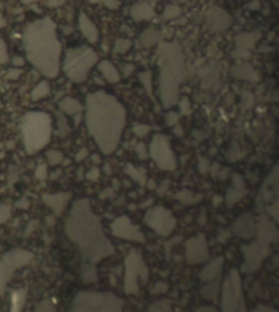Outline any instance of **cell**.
I'll use <instances>...</instances> for the list:
<instances>
[{
  "mask_svg": "<svg viewBox=\"0 0 279 312\" xmlns=\"http://www.w3.org/2000/svg\"><path fill=\"white\" fill-rule=\"evenodd\" d=\"M68 238L76 244L83 262L96 264L114 253V248L104 233L101 218L93 212L88 199L74 201L64 223Z\"/></svg>",
  "mask_w": 279,
  "mask_h": 312,
  "instance_id": "6da1fadb",
  "label": "cell"
},
{
  "mask_svg": "<svg viewBox=\"0 0 279 312\" xmlns=\"http://www.w3.org/2000/svg\"><path fill=\"white\" fill-rule=\"evenodd\" d=\"M85 123L87 131L101 152L109 155L117 150L127 123L122 104L104 91L87 95Z\"/></svg>",
  "mask_w": 279,
  "mask_h": 312,
  "instance_id": "7a4b0ae2",
  "label": "cell"
},
{
  "mask_svg": "<svg viewBox=\"0 0 279 312\" xmlns=\"http://www.w3.org/2000/svg\"><path fill=\"white\" fill-rule=\"evenodd\" d=\"M24 45L33 66L48 78L56 77L59 72L61 47L51 20L43 19L29 24L24 34Z\"/></svg>",
  "mask_w": 279,
  "mask_h": 312,
  "instance_id": "3957f363",
  "label": "cell"
},
{
  "mask_svg": "<svg viewBox=\"0 0 279 312\" xmlns=\"http://www.w3.org/2000/svg\"><path fill=\"white\" fill-rule=\"evenodd\" d=\"M161 98L164 108H171L179 98V87L184 79V62L177 44H163L159 48Z\"/></svg>",
  "mask_w": 279,
  "mask_h": 312,
  "instance_id": "277c9868",
  "label": "cell"
},
{
  "mask_svg": "<svg viewBox=\"0 0 279 312\" xmlns=\"http://www.w3.org/2000/svg\"><path fill=\"white\" fill-rule=\"evenodd\" d=\"M22 133L28 154H34L46 145L52 135V119L42 112L28 113L23 119Z\"/></svg>",
  "mask_w": 279,
  "mask_h": 312,
  "instance_id": "5b68a950",
  "label": "cell"
},
{
  "mask_svg": "<svg viewBox=\"0 0 279 312\" xmlns=\"http://www.w3.org/2000/svg\"><path fill=\"white\" fill-rule=\"evenodd\" d=\"M123 301L112 293L81 291L74 298L70 312H122Z\"/></svg>",
  "mask_w": 279,
  "mask_h": 312,
  "instance_id": "8992f818",
  "label": "cell"
},
{
  "mask_svg": "<svg viewBox=\"0 0 279 312\" xmlns=\"http://www.w3.org/2000/svg\"><path fill=\"white\" fill-rule=\"evenodd\" d=\"M96 62L97 55L92 48L81 46L69 49L64 58L63 71L71 81L80 83L86 79Z\"/></svg>",
  "mask_w": 279,
  "mask_h": 312,
  "instance_id": "52a82bcc",
  "label": "cell"
},
{
  "mask_svg": "<svg viewBox=\"0 0 279 312\" xmlns=\"http://www.w3.org/2000/svg\"><path fill=\"white\" fill-rule=\"evenodd\" d=\"M221 306L222 312H247L241 276L237 269L229 271L227 278L223 281Z\"/></svg>",
  "mask_w": 279,
  "mask_h": 312,
  "instance_id": "ba28073f",
  "label": "cell"
},
{
  "mask_svg": "<svg viewBox=\"0 0 279 312\" xmlns=\"http://www.w3.org/2000/svg\"><path fill=\"white\" fill-rule=\"evenodd\" d=\"M126 273H124V293L127 295H138L140 291L139 278L143 281L148 279V269L138 250L129 251L124 260Z\"/></svg>",
  "mask_w": 279,
  "mask_h": 312,
  "instance_id": "9c48e42d",
  "label": "cell"
},
{
  "mask_svg": "<svg viewBox=\"0 0 279 312\" xmlns=\"http://www.w3.org/2000/svg\"><path fill=\"white\" fill-rule=\"evenodd\" d=\"M33 253L27 250L14 249L0 260V297L4 295L7 284L11 280L13 272L31 262Z\"/></svg>",
  "mask_w": 279,
  "mask_h": 312,
  "instance_id": "30bf717a",
  "label": "cell"
},
{
  "mask_svg": "<svg viewBox=\"0 0 279 312\" xmlns=\"http://www.w3.org/2000/svg\"><path fill=\"white\" fill-rule=\"evenodd\" d=\"M149 156L162 170L172 172L177 168V160L169 142V138L164 134H156L149 144Z\"/></svg>",
  "mask_w": 279,
  "mask_h": 312,
  "instance_id": "8fae6325",
  "label": "cell"
},
{
  "mask_svg": "<svg viewBox=\"0 0 279 312\" xmlns=\"http://www.w3.org/2000/svg\"><path fill=\"white\" fill-rule=\"evenodd\" d=\"M144 223L158 236L167 237L176 228L177 219L168 209L157 205L147 211L144 216Z\"/></svg>",
  "mask_w": 279,
  "mask_h": 312,
  "instance_id": "7c38bea8",
  "label": "cell"
},
{
  "mask_svg": "<svg viewBox=\"0 0 279 312\" xmlns=\"http://www.w3.org/2000/svg\"><path fill=\"white\" fill-rule=\"evenodd\" d=\"M242 253L244 255L246 262L243 264V271L247 273H251L260 269L264 259L270 252V243L258 238L250 245L241 247Z\"/></svg>",
  "mask_w": 279,
  "mask_h": 312,
  "instance_id": "4fadbf2b",
  "label": "cell"
},
{
  "mask_svg": "<svg viewBox=\"0 0 279 312\" xmlns=\"http://www.w3.org/2000/svg\"><path fill=\"white\" fill-rule=\"evenodd\" d=\"M112 234L114 237L128 241H136V243L144 244L146 241L145 236L139 229L137 225L126 215L119 216L111 225Z\"/></svg>",
  "mask_w": 279,
  "mask_h": 312,
  "instance_id": "5bb4252c",
  "label": "cell"
},
{
  "mask_svg": "<svg viewBox=\"0 0 279 312\" xmlns=\"http://www.w3.org/2000/svg\"><path fill=\"white\" fill-rule=\"evenodd\" d=\"M186 260L192 265L204 263L209 260L207 241L203 234H198L187 241Z\"/></svg>",
  "mask_w": 279,
  "mask_h": 312,
  "instance_id": "9a60e30c",
  "label": "cell"
},
{
  "mask_svg": "<svg viewBox=\"0 0 279 312\" xmlns=\"http://www.w3.org/2000/svg\"><path fill=\"white\" fill-rule=\"evenodd\" d=\"M257 226L250 213L242 214L233 222L232 233L242 239H251L256 234Z\"/></svg>",
  "mask_w": 279,
  "mask_h": 312,
  "instance_id": "2e32d148",
  "label": "cell"
},
{
  "mask_svg": "<svg viewBox=\"0 0 279 312\" xmlns=\"http://www.w3.org/2000/svg\"><path fill=\"white\" fill-rule=\"evenodd\" d=\"M223 265V256H218V258L209 261V263H207L205 266H204L203 270L201 271L200 273L201 281H203V283H208V281L221 279Z\"/></svg>",
  "mask_w": 279,
  "mask_h": 312,
  "instance_id": "e0dca14e",
  "label": "cell"
},
{
  "mask_svg": "<svg viewBox=\"0 0 279 312\" xmlns=\"http://www.w3.org/2000/svg\"><path fill=\"white\" fill-rule=\"evenodd\" d=\"M71 199V193H56V194H45L43 195V201L49 208H52L56 215H60L63 210Z\"/></svg>",
  "mask_w": 279,
  "mask_h": 312,
  "instance_id": "ac0fdd59",
  "label": "cell"
},
{
  "mask_svg": "<svg viewBox=\"0 0 279 312\" xmlns=\"http://www.w3.org/2000/svg\"><path fill=\"white\" fill-rule=\"evenodd\" d=\"M208 24L214 31L222 32L230 24V19L221 9H214L208 17Z\"/></svg>",
  "mask_w": 279,
  "mask_h": 312,
  "instance_id": "d6986e66",
  "label": "cell"
},
{
  "mask_svg": "<svg viewBox=\"0 0 279 312\" xmlns=\"http://www.w3.org/2000/svg\"><path fill=\"white\" fill-rule=\"evenodd\" d=\"M246 194H247V189L246 187H244L242 178L240 177V176H235V177H233L232 188L228 191L227 197H226L227 204L229 206H232Z\"/></svg>",
  "mask_w": 279,
  "mask_h": 312,
  "instance_id": "ffe728a7",
  "label": "cell"
},
{
  "mask_svg": "<svg viewBox=\"0 0 279 312\" xmlns=\"http://www.w3.org/2000/svg\"><path fill=\"white\" fill-rule=\"evenodd\" d=\"M231 74L237 79L248 80V81H257L258 75L249 64H240L231 69Z\"/></svg>",
  "mask_w": 279,
  "mask_h": 312,
  "instance_id": "44dd1931",
  "label": "cell"
},
{
  "mask_svg": "<svg viewBox=\"0 0 279 312\" xmlns=\"http://www.w3.org/2000/svg\"><path fill=\"white\" fill-rule=\"evenodd\" d=\"M80 28H81L82 32L84 34L89 43L95 44L98 39V32L97 29L94 27V24L89 21V20L85 16H81L80 18Z\"/></svg>",
  "mask_w": 279,
  "mask_h": 312,
  "instance_id": "7402d4cb",
  "label": "cell"
},
{
  "mask_svg": "<svg viewBox=\"0 0 279 312\" xmlns=\"http://www.w3.org/2000/svg\"><path fill=\"white\" fill-rule=\"evenodd\" d=\"M219 283H221V279L208 281V283H204L205 285L201 289V295L203 298L216 303L218 299L219 287H221V284Z\"/></svg>",
  "mask_w": 279,
  "mask_h": 312,
  "instance_id": "603a6c76",
  "label": "cell"
},
{
  "mask_svg": "<svg viewBox=\"0 0 279 312\" xmlns=\"http://www.w3.org/2000/svg\"><path fill=\"white\" fill-rule=\"evenodd\" d=\"M101 72L105 77V79L107 80L109 83H117L120 80V75H119L118 71L116 70L112 64L108 62V60H104L98 66Z\"/></svg>",
  "mask_w": 279,
  "mask_h": 312,
  "instance_id": "cb8c5ba5",
  "label": "cell"
},
{
  "mask_svg": "<svg viewBox=\"0 0 279 312\" xmlns=\"http://www.w3.org/2000/svg\"><path fill=\"white\" fill-rule=\"evenodd\" d=\"M59 107L68 115H76L82 112V105L80 104L77 99L71 97L63 98L60 103H59Z\"/></svg>",
  "mask_w": 279,
  "mask_h": 312,
  "instance_id": "d4e9b609",
  "label": "cell"
},
{
  "mask_svg": "<svg viewBox=\"0 0 279 312\" xmlns=\"http://www.w3.org/2000/svg\"><path fill=\"white\" fill-rule=\"evenodd\" d=\"M81 278L85 283H95L97 281L98 275L95 264L83 262L81 268Z\"/></svg>",
  "mask_w": 279,
  "mask_h": 312,
  "instance_id": "484cf974",
  "label": "cell"
},
{
  "mask_svg": "<svg viewBox=\"0 0 279 312\" xmlns=\"http://www.w3.org/2000/svg\"><path fill=\"white\" fill-rule=\"evenodd\" d=\"M176 199H178L183 204L191 205L200 202V201H202L203 197L201 194L193 193L190 190H181L180 192H178L176 194Z\"/></svg>",
  "mask_w": 279,
  "mask_h": 312,
  "instance_id": "4316f807",
  "label": "cell"
},
{
  "mask_svg": "<svg viewBox=\"0 0 279 312\" xmlns=\"http://www.w3.org/2000/svg\"><path fill=\"white\" fill-rule=\"evenodd\" d=\"M27 299V291L16 290L11 296V312H21Z\"/></svg>",
  "mask_w": 279,
  "mask_h": 312,
  "instance_id": "83f0119b",
  "label": "cell"
},
{
  "mask_svg": "<svg viewBox=\"0 0 279 312\" xmlns=\"http://www.w3.org/2000/svg\"><path fill=\"white\" fill-rule=\"evenodd\" d=\"M257 38L254 36L253 34H241L236 38L238 49L239 50L244 49V52H246V49L254 46V44H255Z\"/></svg>",
  "mask_w": 279,
  "mask_h": 312,
  "instance_id": "f1b7e54d",
  "label": "cell"
},
{
  "mask_svg": "<svg viewBox=\"0 0 279 312\" xmlns=\"http://www.w3.org/2000/svg\"><path fill=\"white\" fill-rule=\"evenodd\" d=\"M124 170H126V173L129 176H130V177L133 180H136L138 184H140L141 186H145V183H146L145 176H144V174H142L141 172H140L139 169H137L136 167H134L133 165L128 164L126 166V168H124Z\"/></svg>",
  "mask_w": 279,
  "mask_h": 312,
  "instance_id": "f546056e",
  "label": "cell"
},
{
  "mask_svg": "<svg viewBox=\"0 0 279 312\" xmlns=\"http://www.w3.org/2000/svg\"><path fill=\"white\" fill-rule=\"evenodd\" d=\"M146 312H171V306L167 300H158L149 305Z\"/></svg>",
  "mask_w": 279,
  "mask_h": 312,
  "instance_id": "4dcf8cb0",
  "label": "cell"
},
{
  "mask_svg": "<svg viewBox=\"0 0 279 312\" xmlns=\"http://www.w3.org/2000/svg\"><path fill=\"white\" fill-rule=\"evenodd\" d=\"M49 93V84L47 82L39 83L32 93V98L34 100H37L42 97H45Z\"/></svg>",
  "mask_w": 279,
  "mask_h": 312,
  "instance_id": "1f68e13d",
  "label": "cell"
},
{
  "mask_svg": "<svg viewBox=\"0 0 279 312\" xmlns=\"http://www.w3.org/2000/svg\"><path fill=\"white\" fill-rule=\"evenodd\" d=\"M141 39L144 46H152L153 44H155L158 41V34L152 31V30H148L145 33H143Z\"/></svg>",
  "mask_w": 279,
  "mask_h": 312,
  "instance_id": "d6a6232c",
  "label": "cell"
},
{
  "mask_svg": "<svg viewBox=\"0 0 279 312\" xmlns=\"http://www.w3.org/2000/svg\"><path fill=\"white\" fill-rule=\"evenodd\" d=\"M149 13V14H153L152 10L149 7L145 6V4H140V6H137L134 7L133 10H132V16L136 18L137 20H142V19H146L145 16H144V13Z\"/></svg>",
  "mask_w": 279,
  "mask_h": 312,
  "instance_id": "836d02e7",
  "label": "cell"
},
{
  "mask_svg": "<svg viewBox=\"0 0 279 312\" xmlns=\"http://www.w3.org/2000/svg\"><path fill=\"white\" fill-rule=\"evenodd\" d=\"M47 159L51 165H58L63 160V155L58 151H51L47 153Z\"/></svg>",
  "mask_w": 279,
  "mask_h": 312,
  "instance_id": "e575fe53",
  "label": "cell"
},
{
  "mask_svg": "<svg viewBox=\"0 0 279 312\" xmlns=\"http://www.w3.org/2000/svg\"><path fill=\"white\" fill-rule=\"evenodd\" d=\"M36 311L37 312H57L56 308H55L54 304L52 303L51 300H48V299H45V300L42 301V303H39L37 305Z\"/></svg>",
  "mask_w": 279,
  "mask_h": 312,
  "instance_id": "d590c367",
  "label": "cell"
},
{
  "mask_svg": "<svg viewBox=\"0 0 279 312\" xmlns=\"http://www.w3.org/2000/svg\"><path fill=\"white\" fill-rule=\"evenodd\" d=\"M151 72H144V73H141L140 74V80H141L142 84L144 85V88L146 89L147 93L151 95L152 94V79H151Z\"/></svg>",
  "mask_w": 279,
  "mask_h": 312,
  "instance_id": "8d00e7d4",
  "label": "cell"
},
{
  "mask_svg": "<svg viewBox=\"0 0 279 312\" xmlns=\"http://www.w3.org/2000/svg\"><path fill=\"white\" fill-rule=\"evenodd\" d=\"M151 127L147 125H134V127L132 128V131L133 133L138 135V137L142 138V137H145V135L151 131Z\"/></svg>",
  "mask_w": 279,
  "mask_h": 312,
  "instance_id": "74e56055",
  "label": "cell"
},
{
  "mask_svg": "<svg viewBox=\"0 0 279 312\" xmlns=\"http://www.w3.org/2000/svg\"><path fill=\"white\" fill-rule=\"evenodd\" d=\"M131 42L128 39H119L117 41L116 45H114V52L116 53H124L130 48Z\"/></svg>",
  "mask_w": 279,
  "mask_h": 312,
  "instance_id": "f35d334b",
  "label": "cell"
},
{
  "mask_svg": "<svg viewBox=\"0 0 279 312\" xmlns=\"http://www.w3.org/2000/svg\"><path fill=\"white\" fill-rule=\"evenodd\" d=\"M10 216V206L8 205H0V224L9 218Z\"/></svg>",
  "mask_w": 279,
  "mask_h": 312,
  "instance_id": "ab89813d",
  "label": "cell"
},
{
  "mask_svg": "<svg viewBox=\"0 0 279 312\" xmlns=\"http://www.w3.org/2000/svg\"><path fill=\"white\" fill-rule=\"evenodd\" d=\"M136 152L140 158H146L147 157V149L143 143H139L136 147Z\"/></svg>",
  "mask_w": 279,
  "mask_h": 312,
  "instance_id": "60d3db41",
  "label": "cell"
},
{
  "mask_svg": "<svg viewBox=\"0 0 279 312\" xmlns=\"http://www.w3.org/2000/svg\"><path fill=\"white\" fill-rule=\"evenodd\" d=\"M168 290V285L166 283H163V281H159L153 288V293L154 294H162V293H166Z\"/></svg>",
  "mask_w": 279,
  "mask_h": 312,
  "instance_id": "b9f144b4",
  "label": "cell"
},
{
  "mask_svg": "<svg viewBox=\"0 0 279 312\" xmlns=\"http://www.w3.org/2000/svg\"><path fill=\"white\" fill-rule=\"evenodd\" d=\"M99 174H101L99 169L97 167H93L91 170H88V172L86 173V178L88 180L96 181L99 178Z\"/></svg>",
  "mask_w": 279,
  "mask_h": 312,
  "instance_id": "7bdbcfd3",
  "label": "cell"
},
{
  "mask_svg": "<svg viewBox=\"0 0 279 312\" xmlns=\"http://www.w3.org/2000/svg\"><path fill=\"white\" fill-rule=\"evenodd\" d=\"M253 312H278L277 309L273 308V307L266 306V305H257Z\"/></svg>",
  "mask_w": 279,
  "mask_h": 312,
  "instance_id": "ee69618b",
  "label": "cell"
},
{
  "mask_svg": "<svg viewBox=\"0 0 279 312\" xmlns=\"http://www.w3.org/2000/svg\"><path fill=\"white\" fill-rule=\"evenodd\" d=\"M36 177L39 179H45L47 177V168L45 165H39L36 169Z\"/></svg>",
  "mask_w": 279,
  "mask_h": 312,
  "instance_id": "f6af8a7d",
  "label": "cell"
},
{
  "mask_svg": "<svg viewBox=\"0 0 279 312\" xmlns=\"http://www.w3.org/2000/svg\"><path fill=\"white\" fill-rule=\"evenodd\" d=\"M178 119H179V117H178L177 114L170 113V114L168 115V117H167V125H173L174 124L178 122Z\"/></svg>",
  "mask_w": 279,
  "mask_h": 312,
  "instance_id": "bcb514c9",
  "label": "cell"
},
{
  "mask_svg": "<svg viewBox=\"0 0 279 312\" xmlns=\"http://www.w3.org/2000/svg\"><path fill=\"white\" fill-rule=\"evenodd\" d=\"M87 154H88L87 150H86V149H82L81 151H79V153L77 154V156H76V160H77V162H81V160H83L84 158L86 157Z\"/></svg>",
  "mask_w": 279,
  "mask_h": 312,
  "instance_id": "7dc6e473",
  "label": "cell"
},
{
  "mask_svg": "<svg viewBox=\"0 0 279 312\" xmlns=\"http://www.w3.org/2000/svg\"><path fill=\"white\" fill-rule=\"evenodd\" d=\"M168 187H169V181H168V180H164L163 183H162V185H161V187H159V188L157 189L158 194H159V195H163L164 193L166 192V190L168 189Z\"/></svg>",
  "mask_w": 279,
  "mask_h": 312,
  "instance_id": "c3c4849f",
  "label": "cell"
},
{
  "mask_svg": "<svg viewBox=\"0 0 279 312\" xmlns=\"http://www.w3.org/2000/svg\"><path fill=\"white\" fill-rule=\"evenodd\" d=\"M196 312H218V310L216 308H214V307L205 306V307H201V308H198Z\"/></svg>",
  "mask_w": 279,
  "mask_h": 312,
  "instance_id": "681fc988",
  "label": "cell"
},
{
  "mask_svg": "<svg viewBox=\"0 0 279 312\" xmlns=\"http://www.w3.org/2000/svg\"><path fill=\"white\" fill-rule=\"evenodd\" d=\"M66 1V0H49V6H53V7H57V6H60V4H62V2Z\"/></svg>",
  "mask_w": 279,
  "mask_h": 312,
  "instance_id": "f907efd6",
  "label": "cell"
},
{
  "mask_svg": "<svg viewBox=\"0 0 279 312\" xmlns=\"http://www.w3.org/2000/svg\"><path fill=\"white\" fill-rule=\"evenodd\" d=\"M23 63H24V62L21 57H14L13 58V64H19V66H21V64H23Z\"/></svg>",
  "mask_w": 279,
  "mask_h": 312,
  "instance_id": "816d5d0a",
  "label": "cell"
},
{
  "mask_svg": "<svg viewBox=\"0 0 279 312\" xmlns=\"http://www.w3.org/2000/svg\"><path fill=\"white\" fill-rule=\"evenodd\" d=\"M93 160H94V162L101 163V158L98 157V155H93Z\"/></svg>",
  "mask_w": 279,
  "mask_h": 312,
  "instance_id": "f5cc1de1",
  "label": "cell"
},
{
  "mask_svg": "<svg viewBox=\"0 0 279 312\" xmlns=\"http://www.w3.org/2000/svg\"><path fill=\"white\" fill-rule=\"evenodd\" d=\"M91 1H94V2H96V1H101V0H91ZM104 1H106V0H104Z\"/></svg>",
  "mask_w": 279,
  "mask_h": 312,
  "instance_id": "db71d44e",
  "label": "cell"
}]
</instances>
